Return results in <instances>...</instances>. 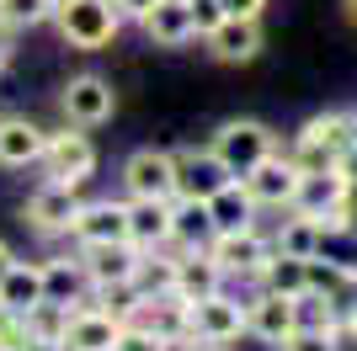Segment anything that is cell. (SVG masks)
Returning <instances> with one entry per match:
<instances>
[{
    "label": "cell",
    "mask_w": 357,
    "mask_h": 351,
    "mask_svg": "<svg viewBox=\"0 0 357 351\" xmlns=\"http://www.w3.org/2000/svg\"><path fill=\"white\" fill-rule=\"evenodd\" d=\"M54 27H59V38L70 48L96 54V48H107L118 38L123 16L112 0H54Z\"/></svg>",
    "instance_id": "6da1fadb"
},
{
    "label": "cell",
    "mask_w": 357,
    "mask_h": 351,
    "mask_svg": "<svg viewBox=\"0 0 357 351\" xmlns=\"http://www.w3.org/2000/svg\"><path fill=\"white\" fill-rule=\"evenodd\" d=\"M219 261V272L229 282H251L261 277V266L278 245H272V234H261V224H245V229H224V234H208V245H203Z\"/></svg>",
    "instance_id": "7a4b0ae2"
},
{
    "label": "cell",
    "mask_w": 357,
    "mask_h": 351,
    "mask_svg": "<svg viewBox=\"0 0 357 351\" xmlns=\"http://www.w3.org/2000/svg\"><path fill=\"white\" fill-rule=\"evenodd\" d=\"M38 171H43V181L86 187L91 176H96V144H91V133H86V128H75V123H64L59 133H48Z\"/></svg>",
    "instance_id": "3957f363"
},
{
    "label": "cell",
    "mask_w": 357,
    "mask_h": 351,
    "mask_svg": "<svg viewBox=\"0 0 357 351\" xmlns=\"http://www.w3.org/2000/svg\"><path fill=\"white\" fill-rule=\"evenodd\" d=\"M208 149L229 165V176H245L251 165H261L272 149H283V144H278V133H272L267 123H256V117H229V123L208 139Z\"/></svg>",
    "instance_id": "277c9868"
},
{
    "label": "cell",
    "mask_w": 357,
    "mask_h": 351,
    "mask_svg": "<svg viewBox=\"0 0 357 351\" xmlns=\"http://www.w3.org/2000/svg\"><path fill=\"white\" fill-rule=\"evenodd\" d=\"M187 330H192L203 346H235V341L245 336V304L219 288V292H208V298L187 304Z\"/></svg>",
    "instance_id": "5b68a950"
},
{
    "label": "cell",
    "mask_w": 357,
    "mask_h": 351,
    "mask_svg": "<svg viewBox=\"0 0 357 351\" xmlns=\"http://www.w3.org/2000/svg\"><path fill=\"white\" fill-rule=\"evenodd\" d=\"M80 208V187H64V181H43L22 203V224H27L38 240H64L70 234V219Z\"/></svg>",
    "instance_id": "8992f818"
},
{
    "label": "cell",
    "mask_w": 357,
    "mask_h": 351,
    "mask_svg": "<svg viewBox=\"0 0 357 351\" xmlns=\"http://www.w3.org/2000/svg\"><path fill=\"white\" fill-rule=\"evenodd\" d=\"M59 112L75 128H102V123H112V112H118V91H112V80H102V75H75L70 86L59 91Z\"/></svg>",
    "instance_id": "52a82bcc"
},
{
    "label": "cell",
    "mask_w": 357,
    "mask_h": 351,
    "mask_svg": "<svg viewBox=\"0 0 357 351\" xmlns=\"http://www.w3.org/2000/svg\"><path fill=\"white\" fill-rule=\"evenodd\" d=\"M171 155H176V197H181V203H208L219 187L235 181L229 165H224L208 144H203V149H171Z\"/></svg>",
    "instance_id": "ba28073f"
},
{
    "label": "cell",
    "mask_w": 357,
    "mask_h": 351,
    "mask_svg": "<svg viewBox=\"0 0 357 351\" xmlns=\"http://www.w3.org/2000/svg\"><path fill=\"white\" fill-rule=\"evenodd\" d=\"M123 197H176V155L171 149H134L123 160Z\"/></svg>",
    "instance_id": "9c48e42d"
},
{
    "label": "cell",
    "mask_w": 357,
    "mask_h": 351,
    "mask_svg": "<svg viewBox=\"0 0 357 351\" xmlns=\"http://www.w3.org/2000/svg\"><path fill=\"white\" fill-rule=\"evenodd\" d=\"M64 240H75V245H107V240H128V197H96V203H80Z\"/></svg>",
    "instance_id": "30bf717a"
},
{
    "label": "cell",
    "mask_w": 357,
    "mask_h": 351,
    "mask_svg": "<svg viewBox=\"0 0 357 351\" xmlns=\"http://www.w3.org/2000/svg\"><path fill=\"white\" fill-rule=\"evenodd\" d=\"M245 181V192L256 197V208H272V213H288L294 208V192H298V171L294 160H288L283 149H272L261 165H251V171L240 176Z\"/></svg>",
    "instance_id": "8fae6325"
},
{
    "label": "cell",
    "mask_w": 357,
    "mask_h": 351,
    "mask_svg": "<svg viewBox=\"0 0 357 351\" xmlns=\"http://www.w3.org/2000/svg\"><path fill=\"white\" fill-rule=\"evenodd\" d=\"M75 256H80V272H86L91 288H118V282H134V266H139V245H134V240L75 245Z\"/></svg>",
    "instance_id": "7c38bea8"
},
{
    "label": "cell",
    "mask_w": 357,
    "mask_h": 351,
    "mask_svg": "<svg viewBox=\"0 0 357 351\" xmlns=\"http://www.w3.org/2000/svg\"><path fill=\"white\" fill-rule=\"evenodd\" d=\"M219 64H251L261 54V16H224L208 38H197Z\"/></svg>",
    "instance_id": "4fadbf2b"
},
{
    "label": "cell",
    "mask_w": 357,
    "mask_h": 351,
    "mask_svg": "<svg viewBox=\"0 0 357 351\" xmlns=\"http://www.w3.org/2000/svg\"><path fill=\"white\" fill-rule=\"evenodd\" d=\"M294 298H283V292H267V288H256L251 298H245V336L256 341H267L272 351L283 346V336L294 330Z\"/></svg>",
    "instance_id": "5bb4252c"
},
{
    "label": "cell",
    "mask_w": 357,
    "mask_h": 351,
    "mask_svg": "<svg viewBox=\"0 0 357 351\" xmlns=\"http://www.w3.org/2000/svg\"><path fill=\"white\" fill-rule=\"evenodd\" d=\"M139 27L155 48H187L197 43L192 32V0H155L144 16H139Z\"/></svg>",
    "instance_id": "9a60e30c"
},
{
    "label": "cell",
    "mask_w": 357,
    "mask_h": 351,
    "mask_svg": "<svg viewBox=\"0 0 357 351\" xmlns=\"http://www.w3.org/2000/svg\"><path fill=\"white\" fill-rule=\"evenodd\" d=\"M43 144H48V128H38L32 117L11 112L0 117V171H27V165L43 160Z\"/></svg>",
    "instance_id": "2e32d148"
},
{
    "label": "cell",
    "mask_w": 357,
    "mask_h": 351,
    "mask_svg": "<svg viewBox=\"0 0 357 351\" xmlns=\"http://www.w3.org/2000/svg\"><path fill=\"white\" fill-rule=\"evenodd\" d=\"M176 224V197H128V240L139 250H160Z\"/></svg>",
    "instance_id": "e0dca14e"
},
{
    "label": "cell",
    "mask_w": 357,
    "mask_h": 351,
    "mask_svg": "<svg viewBox=\"0 0 357 351\" xmlns=\"http://www.w3.org/2000/svg\"><path fill=\"white\" fill-rule=\"evenodd\" d=\"M224 282H229V277L219 272V261H213L203 245L176 250V277H171V292H176L181 304H197V298H208V292H219Z\"/></svg>",
    "instance_id": "ac0fdd59"
},
{
    "label": "cell",
    "mask_w": 357,
    "mask_h": 351,
    "mask_svg": "<svg viewBox=\"0 0 357 351\" xmlns=\"http://www.w3.org/2000/svg\"><path fill=\"white\" fill-rule=\"evenodd\" d=\"M347 192H357V176H352V160L336 165V171H314V176H298V192H294V208L320 219L331 203H342Z\"/></svg>",
    "instance_id": "d6986e66"
},
{
    "label": "cell",
    "mask_w": 357,
    "mask_h": 351,
    "mask_svg": "<svg viewBox=\"0 0 357 351\" xmlns=\"http://www.w3.org/2000/svg\"><path fill=\"white\" fill-rule=\"evenodd\" d=\"M123 320L107 314V309H70V325H64V351H112L118 346Z\"/></svg>",
    "instance_id": "ffe728a7"
},
{
    "label": "cell",
    "mask_w": 357,
    "mask_h": 351,
    "mask_svg": "<svg viewBox=\"0 0 357 351\" xmlns=\"http://www.w3.org/2000/svg\"><path fill=\"white\" fill-rule=\"evenodd\" d=\"M298 133L314 139L320 149H331L336 160H357V112H347V107H336V112H314Z\"/></svg>",
    "instance_id": "44dd1931"
},
{
    "label": "cell",
    "mask_w": 357,
    "mask_h": 351,
    "mask_svg": "<svg viewBox=\"0 0 357 351\" xmlns=\"http://www.w3.org/2000/svg\"><path fill=\"white\" fill-rule=\"evenodd\" d=\"M208 234H224V229H245V224H256V213H261V208H256V197L251 192H245V181H229V187H219L208 197Z\"/></svg>",
    "instance_id": "7402d4cb"
},
{
    "label": "cell",
    "mask_w": 357,
    "mask_h": 351,
    "mask_svg": "<svg viewBox=\"0 0 357 351\" xmlns=\"http://www.w3.org/2000/svg\"><path fill=\"white\" fill-rule=\"evenodd\" d=\"M43 298H54V304H64V309H80L91 298L80 256H54V261H43Z\"/></svg>",
    "instance_id": "603a6c76"
},
{
    "label": "cell",
    "mask_w": 357,
    "mask_h": 351,
    "mask_svg": "<svg viewBox=\"0 0 357 351\" xmlns=\"http://www.w3.org/2000/svg\"><path fill=\"white\" fill-rule=\"evenodd\" d=\"M0 304L6 314H27L32 304H43V261H11V272L0 277Z\"/></svg>",
    "instance_id": "cb8c5ba5"
},
{
    "label": "cell",
    "mask_w": 357,
    "mask_h": 351,
    "mask_svg": "<svg viewBox=\"0 0 357 351\" xmlns=\"http://www.w3.org/2000/svg\"><path fill=\"white\" fill-rule=\"evenodd\" d=\"M320 240H326L320 219H310V213H298V208H288V219H278V229H272V245L283 250V256H298V261H310V256H320Z\"/></svg>",
    "instance_id": "d4e9b609"
},
{
    "label": "cell",
    "mask_w": 357,
    "mask_h": 351,
    "mask_svg": "<svg viewBox=\"0 0 357 351\" xmlns=\"http://www.w3.org/2000/svg\"><path fill=\"white\" fill-rule=\"evenodd\" d=\"M256 288L283 292V298H298V292L310 288V261H298V256H283V250H272L267 266H261V277H256Z\"/></svg>",
    "instance_id": "484cf974"
},
{
    "label": "cell",
    "mask_w": 357,
    "mask_h": 351,
    "mask_svg": "<svg viewBox=\"0 0 357 351\" xmlns=\"http://www.w3.org/2000/svg\"><path fill=\"white\" fill-rule=\"evenodd\" d=\"M294 320L304 325V330H326V336H331V325L342 320V309L331 304L326 292H314V288H304V292H298V298H294Z\"/></svg>",
    "instance_id": "4316f807"
},
{
    "label": "cell",
    "mask_w": 357,
    "mask_h": 351,
    "mask_svg": "<svg viewBox=\"0 0 357 351\" xmlns=\"http://www.w3.org/2000/svg\"><path fill=\"white\" fill-rule=\"evenodd\" d=\"M43 22H54V0H0V27H43Z\"/></svg>",
    "instance_id": "83f0119b"
},
{
    "label": "cell",
    "mask_w": 357,
    "mask_h": 351,
    "mask_svg": "<svg viewBox=\"0 0 357 351\" xmlns=\"http://www.w3.org/2000/svg\"><path fill=\"white\" fill-rule=\"evenodd\" d=\"M27 336H43V341H64V325H70V309L54 304V298H43V304H32L27 314Z\"/></svg>",
    "instance_id": "f1b7e54d"
},
{
    "label": "cell",
    "mask_w": 357,
    "mask_h": 351,
    "mask_svg": "<svg viewBox=\"0 0 357 351\" xmlns=\"http://www.w3.org/2000/svg\"><path fill=\"white\" fill-rule=\"evenodd\" d=\"M283 155L294 160V171H298V176H314V171H336V165H347V160H336L331 149H320L314 139H304V133H294V144H288Z\"/></svg>",
    "instance_id": "f546056e"
},
{
    "label": "cell",
    "mask_w": 357,
    "mask_h": 351,
    "mask_svg": "<svg viewBox=\"0 0 357 351\" xmlns=\"http://www.w3.org/2000/svg\"><path fill=\"white\" fill-rule=\"evenodd\" d=\"M278 351H331V336H326V330H304V325H294Z\"/></svg>",
    "instance_id": "4dcf8cb0"
},
{
    "label": "cell",
    "mask_w": 357,
    "mask_h": 351,
    "mask_svg": "<svg viewBox=\"0 0 357 351\" xmlns=\"http://www.w3.org/2000/svg\"><path fill=\"white\" fill-rule=\"evenodd\" d=\"M219 22H224V6H219V0H192V32H197V38H208Z\"/></svg>",
    "instance_id": "1f68e13d"
},
{
    "label": "cell",
    "mask_w": 357,
    "mask_h": 351,
    "mask_svg": "<svg viewBox=\"0 0 357 351\" xmlns=\"http://www.w3.org/2000/svg\"><path fill=\"white\" fill-rule=\"evenodd\" d=\"M155 346H160V336H155V330H134V325H123L112 351H155Z\"/></svg>",
    "instance_id": "d6a6232c"
},
{
    "label": "cell",
    "mask_w": 357,
    "mask_h": 351,
    "mask_svg": "<svg viewBox=\"0 0 357 351\" xmlns=\"http://www.w3.org/2000/svg\"><path fill=\"white\" fill-rule=\"evenodd\" d=\"M155 351H203V341H197L192 330H165Z\"/></svg>",
    "instance_id": "836d02e7"
},
{
    "label": "cell",
    "mask_w": 357,
    "mask_h": 351,
    "mask_svg": "<svg viewBox=\"0 0 357 351\" xmlns=\"http://www.w3.org/2000/svg\"><path fill=\"white\" fill-rule=\"evenodd\" d=\"M224 16H261L267 11V0H219Z\"/></svg>",
    "instance_id": "e575fe53"
},
{
    "label": "cell",
    "mask_w": 357,
    "mask_h": 351,
    "mask_svg": "<svg viewBox=\"0 0 357 351\" xmlns=\"http://www.w3.org/2000/svg\"><path fill=\"white\" fill-rule=\"evenodd\" d=\"M112 6H118V16H123V22H139V16H144L149 6H155V0H112Z\"/></svg>",
    "instance_id": "d590c367"
},
{
    "label": "cell",
    "mask_w": 357,
    "mask_h": 351,
    "mask_svg": "<svg viewBox=\"0 0 357 351\" xmlns=\"http://www.w3.org/2000/svg\"><path fill=\"white\" fill-rule=\"evenodd\" d=\"M11 54H16V43H11V27H0V75L11 70Z\"/></svg>",
    "instance_id": "8d00e7d4"
},
{
    "label": "cell",
    "mask_w": 357,
    "mask_h": 351,
    "mask_svg": "<svg viewBox=\"0 0 357 351\" xmlns=\"http://www.w3.org/2000/svg\"><path fill=\"white\" fill-rule=\"evenodd\" d=\"M22 351H64V341H43V336H27Z\"/></svg>",
    "instance_id": "74e56055"
},
{
    "label": "cell",
    "mask_w": 357,
    "mask_h": 351,
    "mask_svg": "<svg viewBox=\"0 0 357 351\" xmlns=\"http://www.w3.org/2000/svg\"><path fill=\"white\" fill-rule=\"evenodd\" d=\"M11 261H16V250L6 245V240H0V277H6V272H11Z\"/></svg>",
    "instance_id": "f35d334b"
},
{
    "label": "cell",
    "mask_w": 357,
    "mask_h": 351,
    "mask_svg": "<svg viewBox=\"0 0 357 351\" xmlns=\"http://www.w3.org/2000/svg\"><path fill=\"white\" fill-rule=\"evenodd\" d=\"M342 16H347V22L357 27V0H342Z\"/></svg>",
    "instance_id": "ab89813d"
},
{
    "label": "cell",
    "mask_w": 357,
    "mask_h": 351,
    "mask_svg": "<svg viewBox=\"0 0 357 351\" xmlns=\"http://www.w3.org/2000/svg\"><path fill=\"white\" fill-rule=\"evenodd\" d=\"M203 351H235V346H203Z\"/></svg>",
    "instance_id": "60d3db41"
},
{
    "label": "cell",
    "mask_w": 357,
    "mask_h": 351,
    "mask_svg": "<svg viewBox=\"0 0 357 351\" xmlns=\"http://www.w3.org/2000/svg\"><path fill=\"white\" fill-rule=\"evenodd\" d=\"M0 314H6V304H0Z\"/></svg>",
    "instance_id": "b9f144b4"
}]
</instances>
